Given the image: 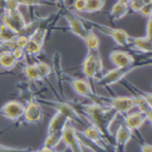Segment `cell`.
Wrapping results in <instances>:
<instances>
[{
	"mask_svg": "<svg viewBox=\"0 0 152 152\" xmlns=\"http://www.w3.org/2000/svg\"><path fill=\"white\" fill-rule=\"evenodd\" d=\"M82 110L91 118V121L94 123L93 125L96 126L101 132V134L110 133V125L117 116L116 111H113L112 108L106 110L102 105L95 104V102L90 104V105L82 106Z\"/></svg>",
	"mask_w": 152,
	"mask_h": 152,
	"instance_id": "obj_1",
	"label": "cell"
},
{
	"mask_svg": "<svg viewBox=\"0 0 152 152\" xmlns=\"http://www.w3.org/2000/svg\"><path fill=\"white\" fill-rule=\"evenodd\" d=\"M104 63L102 58L100 56V53H93L88 51L84 61H83V73L88 79H95L96 75L102 72Z\"/></svg>",
	"mask_w": 152,
	"mask_h": 152,
	"instance_id": "obj_2",
	"label": "cell"
},
{
	"mask_svg": "<svg viewBox=\"0 0 152 152\" xmlns=\"http://www.w3.org/2000/svg\"><path fill=\"white\" fill-rule=\"evenodd\" d=\"M61 140L73 152H83L80 141L77 137V134H75V128L71 123V121H67L65 123V125H63V128L61 130Z\"/></svg>",
	"mask_w": 152,
	"mask_h": 152,
	"instance_id": "obj_3",
	"label": "cell"
},
{
	"mask_svg": "<svg viewBox=\"0 0 152 152\" xmlns=\"http://www.w3.org/2000/svg\"><path fill=\"white\" fill-rule=\"evenodd\" d=\"M3 24L7 26L9 28H11L12 31H15L17 34H20L23 28L26 27V20L24 16L22 15V12L20 10H15V11H4V15L1 17Z\"/></svg>",
	"mask_w": 152,
	"mask_h": 152,
	"instance_id": "obj_4",
	"label": "cell"
},
{
	"mask_svg": "<svg viewBox=\"0 0 152 152\" xmlns=\"http://www.w3.org/2000/svg\"><path fill=\"white\" fill-rule=\"evenodd\" d=\"M23 112H24V105L16 100L9 101V102H6L1 107V110H0V113L10 121L20 119L23 116Z\"/></svg>",
	"mask_w": 152,
	"mask_h": 152,
	"instance_id": "obj_5",
	"label": "cell"
},
{
	"mask_svg": "<svg viewBox=\"0 0 152 152\" xmlns=\"http://www.w3.org/2000/svg\"><path fill=\"white\" fill-rule=\"evenodd\" d=\"M110 60L116 68H130L133 67L134 63V57L126 51H122V50H115L110 54Z\"/></svg>",
	"mask_w": 152,
	"mask_h": 152,
	"instance_id": "obj_6",
	"label": "cell"
},
{
	"mask_svg": "<svg viewBox=\"0 0 152 152\" xmlns=\"http://www.w3.org/2000/svg\"><path fill=\"white\" fill-rule=\"evenodd\" d=\"M108 106L117 113H128L135 106V104L130 96H117L110 100Z\"/></svg>",
	"mask_w": 152,
	"mask_h": 152,
	"instance_id": "obj_7",
	"label": "cell"
},
{
	"mask_svg": "<svg viewBox=\"0 0 152 152\" xmlns=\"http://www.w3.org/2000/svg\"><path fill=\"white\" fill-rule=\"evenodd\" d=\"M23 117H24V122L26 123H39L42 121L43 111L37 101H34L33 99L29 100L27 107H24Z\"/></svg>",
	"mask_w": 152,
	"mask_h": 152,
	"instance_id": "obj_8",
	"label": "cell"
},
{
	"mask_svg": "<svg viewBox=\"0 0 152 152\" xmlns=\"http://www.w3.org/2000/svg\"><path fill=\"white\" fill-rule=\"evenodd\" d=\"M132 69H133V67H130V68H113V69L108 71L107 73H105L102 77H101V79L99 80V83L102 85L115 84V83L119 82L122 78H124Z\"/></svg>",
	"mask_w": 152,
	"mask_h": 152,
	"instance_id": "obj_9",
	"label": "cell"
},
{
	"mask_svg": "<svg viewBox=\"0 0 152 152\" xmlns=\"http://www.w3.org/2000/svg\"><path fill=\"white\" fill-rule=\"evenodd\" d=\"M65 17L68 21V26H69L71 32L74 35H77V37L82 38V39H84V37L86 35V32H88V29L84 26V23L74 14H72V12H66Z\"/></svg>",
	"mask_w": 152,
	"mask_h": 152,
	"instance_id": "obj_10",
	"label": "cell"
},
{
	"mask_svg": "<svg viewBox=\"0 0 152 152\" xmlns=\"http://www.w3.org/2000/svg\"><path fill=\"white\" fill-rule=\"evenodd\" d=\"M146 122V117L142 115L141 112H135V113H129L124 117V125L132 132H135L140 129Z\"/></svg>",
	"mask_w": 152,
	"mask_h": 152,
	"instance_id": "obj_11",
	"label": "cell"
},
{
	"mask_svg": "<svg viewBox=\"0 0 152 152\" xmlns=\"http://www.w3.org/2000/svg\"><path fill=\"white\" fill-rule=\"evenodd\" d=\"M100 29L102 32H106L119 46L129 45V43H130V37L124 29H115V28H105L104 29L101 27H100Z\"/></svg>",
	"mask_w": 152,
	"mask_h": 152,
	"instance_id": "obj_12",
	"label": "cell"
},
{
	"mask_svg": "<svg viewBox=\"0 0 152 152\" xmlns=\"http://www.w3.org/2000/svg\"><path fill=\"white\" fill-rule=\"evenodd\" d=\"M71 84H72L73 90L78 95L84 96V97H89V99H91L94 96L91 85L86 79H73L71 82Z\"/></svg>",
	"mask_w": 152,
	"mask_h": 152,
	"instance_id": "obj_13",
	"label": "cell"
},
{
	"mask_svg": "<svg viewBox=\"0 0 152 152\" xmlns=\"http://www.w3.org/2000/svg\"><path fill=\"white\" fill-rule=\"evenodd\" d=\"M49 105L55 107L56 111L58 113H61L66 119H68V121H79L78 113L75 112V110L69 104H67V102H56L55 105L54 104H49Z\"/></svg>",
	"mask_w": 152,
	"mask_h": 152,
	"instance_id": "obj_14",
	"label": "cell"
},
{
	"mask_svg": "<svg viewBox=\"0 0 152 152\" xmlns=\"http://www.w3.org/2000/svg\"><path fill=\"white\" fill-rule=\"evenodd\" d=\"M68 119H66L65 117H63L61 113L56 112L55 115L53 116L51 121H50L49 123V126H48V134H55V133H61L63 125H65V123L67 122Z\"/></svg>",
	"mask_w": 152,
	"mask_h": 152,
	"instance_id": "obj_15",
	"label": "cell"
},
{
	"mask_svg": "<svg viewBox=\"0 0 152 152\" xmlns=\"http://www.w3.org/2000/svg\"><path fill=\"white\" fill-rule=\"evenodd\" d=\"M133 100H134L135 106H137L139 110H140V112L146 117V121L151 122V104L147 102V100L145 99L144 94L134 96Z\"/></svg>",
	"mask_w": 152,
	"mask_h": 152,
	"instance_id": "obj_16",
	"label": "cell"
},
{
	"mask_svg": "<svg viewBox=\"0 0 152 152\" xmlns=\"http://www.w3.org/2000/svg\"><path fill=\"white\" fill-rule=\"evenodd\" d=\"M132 135H133V132L129 130L124 124H121L116 133V142L119 146H125L132 139Z\"/></svg>",
	"mask_w": 152,
	"mask_h": 152,
	"instance_id": "obj_17",
	"label": "cell"
},
{
	"mask_svg": "<svg viewBox=\"0 0 152 152\" xmlns=\"http://www.w3.org/2000/svg\"><path fill=\"white\" fill-rule=\"evenodd\" d=\"M85 45L88 48V51H93V53H99L100 49V39L99 37L93 32V31H88L86 35L84 37Z\"/></svg>",
	"mask_w": 152,
	"mask_h": 152,
	"instance_id": "obj_18",
	"label": "cell"
},
{
	"mask_svg": "<svg viewBox=\"0 0 152 152\" xmlns=\"http://www.w3.org/2000/svg\"><path fill=\"white\" fill-rule=\"evenodd\" d=\"M130 43L135 49L140 50L142 53H151V39L147 37H137L130 38Z\"/></svg>",
	"mask_w": 152,
	"mask_h": 152,
	"instance_id": "obj_19",
	"label": "cell"
},
{
	"mask_svg": "<svg viewBox=\"0 0 152 152\" xmlns=\"http://www.w3.org/2000/svg\"><path fill=\"white\" fill-rule=\"evenodd\" d=\"M17 61L14 58L10 50H5V51L0 53V66L5 69H12L16 66Z\"/></svg>",
	"mask_w": 152,
	"mask_h": 152,
	"instance_id": "obj_20",
	"label": "cell"
},
{
	"mask_svg": "<svg viewBox=\"0 0 152 152\" xmlns=\"http://www.w3.org/2000/svg\"><path fill=\"white\" fill-rule=\"evenodd\" d=\"M83 134L89 139V140H91L94 144H100L101 141H102V134H101V132L96 128L95 125H89L88 128L83 132Z\"/></svg>",
	"mask_w": 152,
	"mask_h": 152,
	"instance_id": "obj_21",
	"label": "cell"
},
{
	"mask_svg": "<svg viewBox=\"0 0 152 152\" xmlns=\"http://www.w3.org/2000/svg\"><path fill=\"white\" fill-rule=\"evenodd\" d=\"M128 10H129V7L126 5L116 3V4H113V6L111 9V16L113 20H121L128 14Z\"/></svg>",
	"mask_w": 152,
	"mask_h": 152,
	"instance_id": "obj_22",
	"label": "cell"
},
{
	"mask_svg": "<svg viewBox=\"0 0 152 152\" xmlns=\"http://www.w3.org/2000/svg\"><path fill=\"white\" fill-rule=\"evenodd\" d=\"M17 35L18 34L15 31H12L7 26H5L3 23L0 24V42L1 43H7V42L14 40Z\"/></svg>",
	"mask_w": 152,
	"mask_h": 152,
	"instance_id": "obj_23",
	"label": "cell"
},
{
	"mask_svg": "<svg viewBox=\"0 0 152 152\" xmlns=\"http://www.w3.org/2000/svg\"><path fill=\"white\" fill-rule=\"evenodd\" d=\"M23 73L24 75L32 82H35V80H40L42 79V75L38 72L35 65H26L23 67Z\"/></svg>",
	"mask_w": 152,
	"mask_h": 152,
	"instance_id": "obj_24",
	"label": "cell"
},
{
	"mask_svg": "<svg viewBox=\"0 0 152 152\" xmlns=\"http://www.w3.org/2000/svg\"><path fill=\"white\" fill-rule=\"evenodd\" d=\"M85 12H97L105 6V0H85Z\"/></svg>",
	"mask_w": 152,
	"mask_h": 152,
	"instance_id": "obj_25",
	"label": "cell"
},
{
	"mask_svg": "<svg viewBox=\"0 0 152 152\" xmlns=\"http://www.w3.org/2000/svg\"><path fill=\"white\" fill-rule=\"evenodd\" d=\"M42 48H43V44L40 43H38L33 39H31L29 38V40H28V44L27 46L24 48V53L28 54V55H39L40 51H42Z\"/></svg>",
	"mask_w": 152,
	"mask_h": 152,
	"instance_id": "obj_26",
	"label": "cell"
},
{
	"mask_svg": "<svg viewBox=\"0 0 152 152\" xmlns=\"http://www.w3.org/2000/svg\"><path fill=\"white\" fill-rule=\"evenodd\" d=\"M61 141V133H55V134H48L45 141H44V146L54 148L57 146V144Z\"/></svg>",
	"mask_w": 152,
	"mask_h": 152,
	"instance_id": "obj_27",
	"label": "cell"
},
{
	"mask_svg": "<svg viewBox=\"0 0 152 152\" xmlns=\"http://www.w3.org/2000/svg\"><path fill=\"white\" fill-rule=\"evenodd\" d=\"M18 5L24 6H43V5H53V3L48 0H16Z\"/></svg>",
	"mask_w": 152,
	"mask_h": 152,
	"instance_id": "obj_28",
	"label": "cell"
},
{
	"mask_svg": "<svg viewBox=\"0 0 152 152\" xmlns=\"http://www.w3.org/2000/svg\"><path fill=\"white\" fill-rule=\"evenodd\" d=\"M34 65H35L38 72H39V74L42 75V78H43V77H49V75L51 74V67H50L48 63L39 61V62L34 63Z\"/></svg>",
	"mask_w": 152,
	"mask_h": 152,
	"instance_id": "obj_29",
	"label": "cell"
},
{
	"mask_svg": "<svg viewBox=\"0 0 152 152\" xmlns=\"http://www.w3.org/2000/svg\"><path fill=\"white\" fill-rule=\"evenodd\" d=\"M28 40H29V38H28V37H26V35H20V34L14 39L16 48H20V49H23V50H24V48L27 46Z\"/></svg>",
	"mask_w": 152,
	"mask_h": 152,
	"instance_id": "obj_30",
	"label": "cell"
},
{
	"mask_svg": "<svg viewBox=\"0 0 152 152\" xmlns=\"http://www.w3.org/2000/svg\"><path fill=\"white\" fill-rule=\"evenodd\" d=\"M85 0H73L72 3V9L75 10L77 12H84L85 11Z\"/></svg>",
	"mask_w": 152,
	"mask_h": 152,
	"instance_id": "obj_31",
	"label": "cell"
},
{
	"mask_svg": "<svg viewBox=\"0 0 152 152\" xmlns=\"http://www.w3.org/2000/svg\"><path fill=\"white\" fill-rule=\"evenodd\" d=\"M11 54L12 56H14V58L18 62V61H22L24 58V56H26V53H24L23 49H20V48H15L11 50Z\"/></svg>",
	"mask_w": 152,
	"mask_h": 152,
	"instance_id": "obj_32",
	"label": "cell"
},
{
	"mask_svg": "<svg viewBox=\"0 0 152 152\" xmlns=\"http://www.w3.org/2000/svg\"><path fill=\"white\" fill-rule=\"evenodd\" d=\"M18 3L16 0H6L5 1V5H4V9L5 11H15V10H18Z\"/></svg>",
	"mask_w": 152,
	"mask_h": 152,
	"instance_id": "obj_33",
	"label": "cell"
},
{
	"mask_svg": "<svg viewBox=\"0 0 152 152\" xmlns=\"http://www.w3.org/2000/svg\"><path fill=\"white\" fill-rule=\"evenodd\" d=\"M142 6H144L142 0H130L129 4H128V7H130L135 12H139Z\"/></svg>",
	"mask_w": 152,
	"mask_h": 152,
	"instance_id": "obj_34",
	"label": "cell"
},
{
	"mask_svg": "<svg viewBox=\"0 0 152 152\" xmlns=\"http://www.w3.org/2000/svg\"><path fill=\"white\" fill-rule=\"evenodd\" d=\"M139 14H141L145 17H151V14H152L151 4H144V6L140 9V11H139Z\"/></svg>",
	"mask_w": 152,
	"mask_h": 152,
	"instance_id": "obj_35",
	"label": "cell"
},
{
	"mask_svg": "<svg viewBox=\"0 0 152 152\" xmlns=\"http://www.w3.org/2000/svg\"><path fill=\"white\" fill-rule=\"evenodd\" d=\"M146 37L147 38H152V18L148 17L147 20V26H146Z\"/></svg>",
	"mask_w": 152,
	"mask_h": 152,
	"instance_id": "obj_36",
	"label": "cell"
},
{
	"mask_svg": "<svg viewBox=\"0 0 152 152\" xmlns=\"http://www.w3.org/2000/svg\"><path fill=\"white\" fill-rule=\"evenodd\" d=\"M141 152H152V147L150 144H142L141 145Z\"/></svg>",
	"mask_w": 152,
	"mask_h": 152,
	"instance_id": "obj_37",
	"label": "cell"
},
{
	"mask_svg": "<svg viewBox=\"0 0 152 152\" xmlns=\"http://www.w3.org/2000/svg\"><path fill=\"white\" fill-rule=\"evenodd\" d=\"M54 150L53 148H50V147H46V146H43L39 151H37V152H53Z\"/></svg>",
	"mask_w": 152,
	"mask_h": 152,
	"instance_id": "obj_38",
	"label": "cell"
},
{
	"mask_svg": "<svg viewBox=\"0 0 152 152\" xmlns=\"http://www.w3.org/2000/svg\"><path fill=\"white\" fill-rule=\"evenodd\" d=\"M129 1H130V0H117V3H121V4H124V5H126V6H128V4H129Z\"/></svg>",
	"mask_w": 152,
	"mask_h": 152,
	"instance_id": "obj_39",
	"label": "cell"
},
{
	"mask_svg": "<svg viewBox=\"0 0 152 152\" xmlns=\"http://www.w3.org/2000/svg\"><path fill=\"white\" fill-rule=\"evenodd\" d=\"M14 150L11 148H5V147H0V152H12Z\"/></svg>",
	"mask_w": 152,
	"mask_h": 152,
	"instance_id": "obj_40",
	"label": "cell"
},
{
	"mask_svg": "<svg viewBox=\"0 0 152 152\" xmlns=\"http://www.w3.org/2000/svg\"><path fill=\"white\" fill-rule=\"evenodd\" d=\"M5 1H6V0H0V7H4Z\"/></svg>",
	"mask_w": 152,
	"mask_h": 152,
	"instance_id": "obj_41",
	"label": "cell"
},
{
	"mask_svg": "<svg viewBox=\"0 0 152 152\" xmlns=\"http://www.w3.org/2000/svg\"><path fill=\"white\" fill-rule=\"evenodd\" d=\"M55 3H57V4H61V5H63V3H65V0H55Z\"/></svg>",
	"mask_w": 152,
	"mask_h": 152,
	"instance_id": "obj_42",
	"label": "cell"
},
{
	"mask_svg": "<svg viewBox=\"0 0 152 152\" xmlns=\"http://www.w3.org/2000/svg\"><path fill=\"white\" fill-rule=\"evenodd\" d=\"M144 4H151V0H142Z\"/></svg>",
	"mask_w": 152,
	"mask_h": 152,
	"instance_id": "obj_43",
	"label": "cell"
},
{
	"mask_svg": "<svg viewBox=\"0 0 152 152\" xmlns=\"http://www.w3.org/2000/svg\"><path fill=\"white\" fill-rule=\"evenodd\" d=\"M31 152H37V151H31Z\"/></svg>",
	"mask_w": 152,
	"mask_h": 152,
	"instance_id": "obj_44",
	"label": "cell"
},
{
	"mask_svg": "<svg viewBox=\"0 0 152 152\" xmlns=\"http://www.w3.org/2000/svg\"><path fill=\"white\" fill-rule=\"evenodd\" d=\"M53 152H57V151H53Z\"/></svg>",
	"mask_w": 152,
	"mask_h": 152,
	"instance_id": "obj_45",
	"label": "cell"
}]
</instances>
